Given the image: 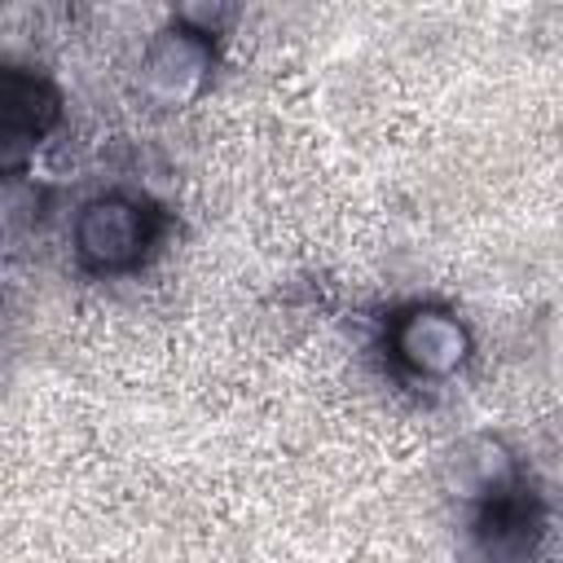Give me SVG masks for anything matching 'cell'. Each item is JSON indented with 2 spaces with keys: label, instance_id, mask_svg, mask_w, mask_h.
Returning <instances> with one entry per match:
<instances>
[{
  "label": "cell",
  "instance_id": "obj_1",
  "mask_svg": "<svg viewBox=\"0 0 563 563\" xmlns=\"http://www.w3.org/2000/svg\"><path fill=\"white\" fill-rule=\"evenodd\" d=\"M158 242V211L136 194H97L75 211L70 246L88 273H132Z\"/></svg>",
  "mask_w": 563,
  "mask_h": 563
},
{
  "label": "cell",
  "instance_id": "obj_2",
  "mask_svg": "<svg viewBox=\"0 0 563 563\" xmlns=\"http://www.w3.org/2000/svg\"><path fill=\"white\" fill-rule=\"evenodd\" d=\"M387 352L413 378H453L471 361V330L440 303H413L387 321Z\"/></svg>",
  "mask_w": 563,
  "mask_h": 563
},
{
  "label": "cell",
  "instance_id": "obj_3",
  "mask_svg": "<svg viewBox=\"0 0 563 563\" xmlns=\"http://www.w3.org/2000/svg\"><path fill=\"white\" fill-rule=\"evenodd\" d=\"M211 66H216L211 35H202V31H194L176 18L172 26H163L145 44L141 92L163 110H180V106L202 97V88L211 84Z\"/></svg>",
  "mask_w": 563,
  "mask_h": 563
},
{
  "label": "cell",
  "instance_id": "obj_4",
  "mask_svg": "<svg viewBox=\"0 0 563 563\" xmlns=\"http://www.w3.org/2000/svg\"><path fill=\"white\" fill-rule=\"evenodd\" d=\"M62 119V92L22 66L4 70L0 84V141H4V163H18L22 154H31Z\"/></svg>",
  "mask_w": 563,
  "mask_h": 563
},
{
  "label": "cell",
  "instance_id": "obj_5",
  "mask_svg": "<svg viewBox=\"0 0 563 563\" xmlns=\"http://www.w3.org/2000/svg\"><path fill=\"white\" fill-rule=\"evenodd\" d=\"M449 488L479 506L515 493V457L493 435H471L449 453Z\"/></svg>",
  "mask_w": 563,
  "mask_h": 563
}]
</instances>
